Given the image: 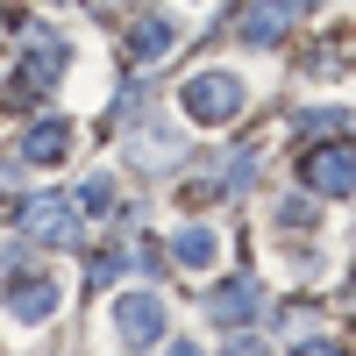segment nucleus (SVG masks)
Here are the masks:
<instances>
[{"mask_svg": "<svg viewBox=\"0 0 356 356\" xmlns=\"http://www.w3.org/2000/svg\"><path fill=\"white\" fill-rule=\"evenodd\" d=\"M15 321H50V307H57V285L50 278H36V285H15Z\"/></svg>", "mask_w": 356, "mask_h": 356, "instance_id": "obj_7", "label": "nucleus"}, {"mask_svg": "<svg viewBox=\"0 0 356 356\" xmlns=\"http://www.w3.org/2000/svg\"><path fill=\"white\" fill-rule=\"evenodd\" d=\"M65 150H72L65 122H36V136H22V157H29V164H57Z\"/></svg>", "mask_w": 356, "mask_h": 356, "instance_id": "obj_6", "label": "nucleus"}, {"mask_svg": "<svg viewBox=\"0 0 356 356\" xmlns=\"http://www.w3.org/2000/svg\"><path fill=\"white\" fill-rule=\"evenodd\" d=\"M243 314H257V285H250V278H235V285L214 292V321H243Z\"/></svg>", "mask_w": 356, "mask_h": 356, "instance_id": "obj_8", "label": "nucleus"}, {"mask_svg": "<svg viewBox=\"0 0 356 356\" xmlns=\"http://www.w3.org/2000/svg\"><path fill=\"white\" fill-rule=\"evenodd\" d=\"M307 186L314 193H356V150H314L307 157Z\"/></svg>", "mask_w": 356, "mask_h": 356, "instance_id": "obj_4", "label": "nucleus"}, {"mask_svg": "<svg viewBox=\"0 0 356 356\" xmlns=\"http://www.w3.org/2000/svg\"><path fill=\"white\" fill-rule=\"evenodd\" d=\"M178 264H186V271H207V264H214V235L186 228V235H178Z\"/></svg>", "mask_w": 356, "mask_h": 356, "instance_id": "obj_9", "label": "nucleus"}, {"mask_svg": "<svg viewBox=\"0 0 356 356\" xmlns=\"http://www.w3.org/2000/svg\"><path fill=\"white\" fill-rule=\"evenodd\" d=\"M72 207H79V214H107V207H114V193H107V178H86V186L72 193Z\"/></svg>", "mask_w": 356, "mask_h": 356, "instance_id": "obj_10", "label": "nucleus"}, {"mask_svg": "<svg viewBox=\"0 0 356 356\" xmlns=\"http://www.w3.org/2000/svg\"><path fill=\"white\" fill-rule=\"evenodd\" d=\"M243 107V79L235 72H200L193 86H186V114L207 129V122H228V114Z\"/></svg>", "mask_w": 356, "mask_h": 356, "instance_id": "obj_1", "label": "nucleus"}, {"mask_svg": "<svg viewBox=\"0 0 356 356\" xmlns=\"http://www.w3.org/2000/svg\"><path fill=\"white\" fill-rule=\"evenodd\" d=\"M114 321H122L129 342H157L164 335V300H157V292H129V300L114 307Z\"/></svg>", "mask_w": 356, "mask_h": 356, "instance_id": "obj_2", "label": "nucleus"}, {"mask_svg": "<svg viewBox=\"0 0 356 356\" xmlns=\"http://www.w3.org/2000/svg\"><path fill=\"white\" fill-rule=\"evenodd\" d=\"M171 36H178V29H171V15H157V8H150V15L129 29V50L143 57V65H150V57H164V50H171Z\"/></svg>", "mask_w": 356, "mask_h": 356, "instance_id": "obj_5", "label": "nucleus"}, {"mask_svg": "<svg viewBox=\"0 0 356 356\" xmlns=\"http://www.w3.org/2000/svg\"><path fill=\"white\" fill-rule=\"evenodd\" d=\"M22 235L29 243H72V207L65 200H29L22 207Z\"/></svg>", "mask_w": 356, "mask_h": 356, "instance_id": "obj_3", "label": "nucleus"}]
</instances>
